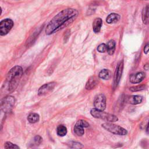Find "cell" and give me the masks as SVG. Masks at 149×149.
<instances>
[{
	"mask_svg": "<svg viewBox=\"0 0 149 149\" xmlns=\"http://www.w3.org/2000/svg\"><path fill=\"white\" fill-rule=\"evenodd\" d=\"M72 145H73V146L72 147L73 148H82L83 146L81 145V144L79 143H77V142H72V144H71Z\"/></svg>",
	"mask_w": 149,
	"mask_h": 149,
	"instance_id": "484cf974",
	"label": "cell"
},
{
	"mask_svg": "<svg viewBox=\"0 0 149 149\" xmlns=\"http://www.w3.org/2000/svg\"><path fill=\"white\" fill-rule=\"evenodd\" d=\"M107 52L109 55L113 54L115 50V47H116V42L114 40H111L108 41L107 43Z\"/></svg>",
	"mask_w": 149,
	"mask_h": 149,
	"instance_id": "2e32d148",
	"label": "cell"
},
{
	"mask_svg": "<svg viewBox=\"0 0 149 149\" xmlns=\"http://www.w3.org/2000/svg\"><path fill=\"white\" fill-rule=\"evenodd\" d=\"M56 83L54 81L44 84L40 87L38 90V94L40 96L45 95L51 92L55 88Z\"/></svg>",
	"mask_w": 149,
	"mask_h": 149,
	"instance_id": "ba28073f",
	"label": "cell"
},
{
	"mask_svg": "<svg viewBox=\"0 0 149 149\" xmlns=\"http://www.w3.org/2000/svg\"><path fill=\"white\" fill-rule=\"evenodd\" d=\"M99 80L95 76H91L88 80L86 84V88L87 90H91L94 88L98 84Z\"/></svg>",
	"mask_w": 149,
	"mask_h": 149,
	"instance_id": "8fae6325",
	"label": "cell"
},
{
	"mask_svg": "<svg viewBox=\"0 0 149 149\" xmlns=\"http://www.w3.org/2000/svg\"><path fill=\"white\" fill-rule=\"evenodd\" d=\"M145 9H146V12H147L148 16H149V5H147L145 7Z\"/></svg>",
	"mask_w": 149,
	"mask_h": 149,
	"instance_id": "83f0119b",
	"label": "cell"
},
{
	"mask_svg": "<svg viewBox=\"0 0 149 149\" xmlns=\"http://www.w3.org/2000/svg\"><path fill=\"white\" fill-rule=\"evenodd\" d=\"M142 19H143V23L144 24H147L149 22V16H148L147 12H146V9L145 8H144L143 9V14H142Z\"/></svg>",
	"mask_w": 149,
	"mask_h": 149,
	"instance_id": "603a6c76",
	"label": "cell"
},
{
	"mask_svg": "<svg viewBox=\"0 0 149 149\" xmlns=\"http://www.w3.org/2000/svg\"><path fill=\"white\" fill-rule=\"evenodd\" d=\"M147 133H149V122H148V126H147Z\"/></svg>",
	"mask_w": 149,
	"mask_h": 149,
	"instance_id": "f546056e",
	"label": "cell"
},
{
	"mask_svg": "<svg viewBox=\"0 0 149 149\" xmlns=\"http://www.w3.org/2000/svg\"><path fill=\"white\" fill-rule=\"evenodd\" d=\"M15 104V98L12 96H7L1 100V109L4 113L11 111Z\"/></svg>",
	"mask_w": 149,
	"mask_h": 149,
	"instance_id": "5b68a950",
	"label": "cell"
},
{
	"mask_svg": "<svg viewBox=\"0 0 149 149\" xmlns=\"http://www.w3.org/2000/svg\"><path fill=\"white\" fill-rule=\"evenodd\" d=\"M23 75V69L20 66L13 67L8 72L2 91L5 94L11 93L17 88Z\"/></svg>",
	"mask_w": 149,
	"mask_h": 149,
	"instance_id": "7a4b0ae2",
	"label": "cell"
},
{
	"mask_svg": "<svg viewBox=\"0 0 149 149\" xmlns=\"http://www.w3.org/2000/svg\"><path fill=\"white\" fill-rule=\"evenodd\" d=\"M146 88V86L145 85H140V86H133L130 88V90L131 91H141L143 90Z\"/></svg>",
	"mask_w": 149,
	"mask_h": 149,
	"instance_id": "ffe728a7",
	"label": "cell"
},
{
	"mask_svg": "<svg viewBox=\"0 0 149 149\" xmlns=\"http://www.w3.org/2000/svg\"><path fill=\"white\" fill-rule=\"evenodd\" d=\"M13 26V21L10 19L2 20L0 23V34L1 36L7 34Z\"/></svg>",
	"mask_w": 149,
	"mask_h": 149,
	"instance_id": "8992f818",
	"label": "cell"
},
{
	"mask_svg": "<svg viewBox=\"0 0 149 149\" xmlns=\"http://www.w3.org/2000/svg\"><path fill=\"white\" fill-rule=\"evenodd\" d=\"M56 133L59 136H65L67 133V128L65 126L61 125L57 127Z\"/></svg>",
	"mask_w": 149,
	"mask_h": 149,
	"instance_id": "ac0fdd59",
	"label": "cell"
},
{
	"mask_svg": "<svg viewBox=\"0 0 149 149\" xmlns=\"http://www.w3.org/2000/svg\"><path fill=\"white\" fill-rule=\"evenodd\" d=\"M111 72L108 69H104L102 70H101L99 74H98V76L100 78L104 80H108L111 78Z\"/></svg>",
	"mask_w": 149,
	"mask_h": 149,
	"instance_id": "9a60e30c",
	"label": "cell"
},
{
	"mask_svg": "<svg viewBox=\"0 0 149 149\" xmlns=\"http://www.w3.org/2000/svg\"><path fill=\"white\" fill-rule=\"evenodd\" d=\"M73 130H74V133L79 136H81L84 134V127L76 124L74 126V128H73Z\"/></svg>",
	"mask_w": 149,
	"mask_h": 149,
	"instance_id": "d6986e66",
	"label": "cell"
},
{
	"mask_svg": "<svg viewBox=\"0 0 149 149\" xmlns=\"http://www.w3.org/2000/svg\"><path fill=\"white\" fill-rule=\"evenodd\" d=\"M97 50L99 52L104 53L107 52V45L105 44H101L97 47Z\"/></svg>",
	"mask_w": 149,
	"mask_h": 149,
	"instance_id": "7402d4cb",
	"label": "cell"
},
{
	"mask_svg": "<svg viewBox=\"0 0 149 149\" xmlns=\"http://www.w3.org/2000/svg\"><path fill=\"white\" fill-rule=\"evenodd\" d=\"M145 77V74L143 72H138L136 74H133L130 77V81L132 83H139Z\"/></svg>",
	"mask_w": 149,
	"mask_h": 149,
	"instance_id": "30bf717a",
	"label": "cell"
},
{
	"mask_svg": "<svg viewBox=\"0 0 149 149\" xmlns=\"http://www.w3.org/2000/svg\"><path fill=\"white\" fill-rule=\"evenodd\" d=\"M102 24V20L101 18H96L93 23V29L94 32L98 33L100 32L101 26Z\"/></svg>",
	"mask_w": 149,
	"mask_h": 149,
	"instance_id": "5bb4252c",
	"label": "cell"
},
{
	"mask_svg": "<svg viewBox=\"0 0 149 149\" xmlns=\"http://www.w3.org/2000/svg\"><path fill=\"white\" fill-rule=\"evenodd\" d=\"M123 62L122 61H120L118 64L116 70H115V75H114V84L115 86H117L120 81L122 74L123 72Z\"/></svg>",
	"mask_w": 149,
	"mask_h": 149,
	"instance_id": "9c48e42d",
	"label": "cell"
},
{
	"mask_svg": "<svg viewBox=\"0 0 149 149\" xmlns=\"http://www.w3.org/2000/svg\"><path fill=\"white\" fill-rule=\"evenodd\" d=\"M144 68L146 70H148V69H149V65H148V64L145 65L144 66Z\"/></svg>",
	"mask_w": 149,
	"mask_h": 149,
	"instance_id": "f1b7e54d",
	"label": "cell"
},
{
	"mask_svg": "<svg viewBox=\"0 0 149 149\" xmlns=\"http://www.w3.org/2000/svg\"><path fill=\"white\" fill-rule=\"evenodd\" d=\"M33 140H34V142L35 143V144L36 145H38V144H40L41 143V142L42 141V138H41V136L37 135V136L34 137Z\"/></svg>",
	"mask_w": 149,
	"mask_h": 149,
	"instance_id": "d4e9b609",
	"label": "cell"
},
{
	"mask_svg": "<svg viewBox=\"0 0 149 149\" xmlns=\"http://www.w3.org/2000/svg\"><path fill=\"white\" fill-rule=\"evenodd\" d=\"M76 124H77V125H79V126H80L83 127H87L89 126L88 123L87 122H86V120H83V119L79 120Z\"/></svg>",
	"mask_w": 149,
	"mask_h": 149,
	"instance_id": "cb8c5ba5",
	"label": "cell"
},
{
	"mask_svg": "<svg viewBox=\"0 0 149 149\" xmlns=\"http://www.w3.org/2000/svg\"><path fill=\"white\" fill-rule=\"evenodd\" d=\"M28 121L31 123H35L39 121L40 116L37 113H30L27 116Z\"/></svg>",
	"mask_w": 149,
	"mask_h": 149,
	"instance_id": "e0dca14e",
	"label": "cell"
},
{
	"mask_svg": "<svg viewBox=\"0 0 149 149\" xmlns=\"http://www.w3.org/2000/svg\"><path fill=\"white\" fill-rule=\"evenodd\" d=\"M4 148L6 149H8V148H19L20 147L16 144H13L9 141H7L4 144Z\"/></svg>",
	"mask_w": 149,
	"mask_h": 149,
	"instance_id": "44dd1931",
	"label": "cell"
},
{
	"mask_svg": "<svg viewBox=\"0 0 149 149\" xmlns=\"http://www.w3.org/2000/svg\"><path fill=\"white\" fill-rule=\"evenodd\" d=\"M101 126L108 132H109L115 134L124 136L127 133V132L125 129L112 123H104L102 124Z\"/></svg>",
	"mask_w": 149,
	"mask_h": 149,
	"instance_id": "277c9868",
	"label": "cell"
},
{
	"mask_svg": "<svg viewBox=\"0 0 149 149\" xmlns=\"http://www.w3.org/2000/svg\"><path fill=\"white\" fill-rule=\"evenodd\" d=\"M120 19V15L116 13H112L109 14L106 19V22L108 24L116 23Z\"/></svg>",
	"mask_w": 149,
	"mask_h": 149,
	"instance_id": "4fadbf2b",
	"label": "cell"
},
{
	"mask_svg": "<svg viewBox=\"0 0 149 149\" xmlns=\"http://www.w3.org/2000/svg\"><path fill=\"white\" fill-rule=\"evenodd\" d=\"M143 1H148V0H143Z\"/></svg>",
	"mask_w": 149,
	"mask_h": 149,
	"instance_id": "4dcf8cb0",
	"label": "cell"
},
{
	"mask_svg": "<svg viewBox=\"0 0 149 149\" xmlns=\"http://www.w3.org/2000/svg\"><path fill=\"white\" fill-rule=\"evenodd\" d=\"M149 52V42L146 44L144 47V53L147 54Z\"/></svg>",
	"mask_w": 149,
	"mask_h": 149,
	"instance_id": "4316f807",
	"label": "cell"
},
{
	"mask_svg": "<svg viewBox=\"0 0 149 149\" xmlns=\"http://www.w3.org/2000/svg\"><path fill=\"white\" fill-rule=\"evenodd\" d=\"M94 106L95 108L104 111L106 108V97L102 94L97 95L94 101Z\"/></svg>",
	"mask_w": 149,
	"mask_h": 149,
	"instance_id": "52a82bcc",
	"label": "cell"
},
{
	"mask_svg": "<svg viewBox=\"0 0 149 149\" xmlns=\"http://www.w3.org/2000/svg\"><path fill=\"white\" fill-rule=\"evenodd\" d=\"M90 113L93 117H94L95 118L101 119L104 120L105 121L110 122H116L118 120V118L116 116H115L113 114L106 113V112H104L103 111L98 110L96 108L91 109L90 111Z\"/></svg>",
	"mask_w": 149,
	"mask_h": 149,
	"instance_id": "3957f363",
	"label": "cell"
},
{
	"mask_svg": "<svg viewBox=\"0 0 149 149\" xmlns=\"http://www.w3.org/2000/svg\"><path fill=\"white\" fill-rule=\"evenodd\" d=\"M142 100V97L140 95H130L126 98V101L133 105H136L141 103Z\"/></svg>",
	"mask_w": 149,
	"mask_h": 149,
	"instance_id": "7c38bea8",
	"label": "cell"
},
{
	"mask_svg": "<svg viewBox=\"0 0 149 149\" xmlns=\"http://www.w3.org/2000/svg\"><path fill=\"white\" fill-rule=\"evenodd\" d=\"M79 14L75 9L68 8L56 15L49 22L45 29L47 35H50L67 26L72 23Z\"/></svg>",
	"mask_w": 149,
	"mask_h": 149,
	"instance_id": "6da1fadb",
	"label": "cell"
}]
</instances>
